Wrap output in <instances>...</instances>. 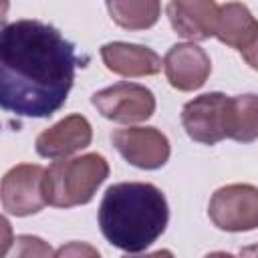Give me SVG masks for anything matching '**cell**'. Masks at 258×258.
I'll list each match as a JSON object with an SVG mask.
<instances>
[{"instance_id": "cell-15", "label": "cell", "mask_w": 258, "mask_h": 258, "mask_svg": "<svg viewBox=\"0 0 258 258\" xmlns=\"http://www.w3.org/2000/svg\"><path fill=\"white\" fill-rule=\"evenodd\" d=\"M113 22L125 30L151 28L161 14L159 0H107Z\"/></svg>"}, {"instance_id": "cell-16", "label": "cell", "mask_w": 258, "mask_h": 258, "mask_svg": "<svg viewBox=\"0 0 258 258\" xmlns=\"http://www.w3.org/2000/svg\"><path fill=\"white\" fill-rule=\"evenodd\" d=\"M242 52V58L246 60V64H250L254 71H258V34H256V38L244 48V50H240Z\"/></svg>"}, {"instance_id": "cell-14", "label": "cell", "mask_w": 258, "mask_h": 258, "mask_svg": "<svg viewBox=\"0 0 258 258\" xmlns=\"http://www.w3.org/2000/svg\"><path fill=\"white\" fill-rule=\"evenodd\" d=\"M228 139L252 143L258 139V95H236L228 103Z\"/></svg>"}, {"instance_id": "cell-7", "label": "cell", "mask_w": 258, "mask_h": 258, "mask_svg": "<svg viewBox=\"0 0 258 258\" xmlns=\"http://www.w3.org/2000/svg\"><path fill=\"white\" fill-rule=\"evenodd\" d=\"M46 169L36 163H20L2 177V208L6 214L24 218L38 214L46 206L44 198Z\"/></svg>"}, {"instance_id": "cell-12", "label": "cell", "mask_w": 258, "mask_h": 258, "mask_svg": "<svg viewBox=\"0 0 258 258\" xmlns=\"http://www.w3.org/2000/svg\"><path fill=\"white\" fill-rule=\"evenodd\" d=\"M101 58L105 67L121 77H149L157 75L163 67L159 54L143 44L131 42H107L101 46Z\"/></svg>"}, {"instance_id": "cell-3", "label": "cell", "mask_w": 258, "mask_h": 258, "mask_svg": "<svg viewBox=\"0 0 258 258\" xmlns=\"http://www.w3.org/2000/svg\"><path fill=\"white\" fill-rule=\"evenodd\" d=\"M109 177V163L99 153L62 157L44 173V198L54 208L89 204L101 183Z\"/></svg>"}, {"instance_id": "cell-8", "label": "cell", "mask_w": 258, "mask_h": 258, "mask_svg": "<svg viewBox=\"0 0 258 258\" xmlns=\"http://www.w3.org/2000/svg\"><path fill=\"white\" fill-rule=\"evenodd\" d=\"M115 149L139 169H159L167 163L171 147L167 137L155 127H125L111 133Z\"/></svg>"}, {"instance_id": "cell-2", "label": "cell", "mask_w": 258, "mask_h": 258, "mask_svg": "<svg viewBox=\"0 0 258 258\" xmlns=\"http://www.w3.org/2000/svg\"><path fill=\"white\" fill-rule=\"evenodd\" d=\"M169 208L153 183L123 181L107 187L99 206V226L107 242L123 252L147 250L163 232Z\"/></svg>"}, {"instance_id": "cell-17", "label": "cell", "mask_w": 258, "mask_h": 258, "mask_svg": "<svg viewBox=\"0 0 258 258\" xmlns=\"http://www.w3.org/2000/svg\"><path fill=\"white\" fill-rule=\"evenodd\" d=\"M242 254H258V246H252V248H244Z\"/></svg>"}, {"instance_id": "cell-5", "label": "cell", "mask_w": 258, "mask_h": 258, "mask_svg": "<svg viewBox=\"0 0 258 258\" xmlns=\"http://www.w3.org/2000/svg\"><path fill=\"white\" fill-rule=\"evenodd\" d=\"M93 107L109 121L131 125L147 121L155 113L153 93L137 83H115L91 97Z\"/></svg>"}, {"instance_id": "cell-10", "label": "cell", "mask_w": 258, "mask_h": 258, "mask_svg": "<svg viewBox=\"0 0 258 258\" xmlns=\"http://www.w3.org/2000/svg\"><path fill=\"white\" fill-rule=\"evenodd\" d=\"M93 129L83 115H69L44 129L36 141V153L46 159H62L91 145Z\"/></svg>"}, {"instance_id": "cell-4", "label": "cell", "mask_w": 258, "mask_h": 258, "mask_svg": "<svg viewBox=\"0 0 258 258\" xmlns=\"http://www.w3.org/2000/svg\"><path fill=\"white\" fill-rule=\"evenodd\" d=\"M212 224L224 232H250L258 228V187L230 183L214 191L208 206Z\"/></svg>"}, {"instance_id": "cell-13", "label": "cell", "mask_w": 258, "mask_h": 258, "mask_svg": "<svg viewBox=\"0 0 258 258\" xmlns=\"http://www.w3.org/2000/svg\"><path fill=\"white\" fill-rule=\"evenodd\" d=\"M258 34V20L252 16L248 6L240 2H226L220 6V18L216 38L236 50H244Z\"/></svg>"}, {"instance_id": "cell-6", "label": "cell", "mask_w": 258, "mask_h": 258, "mask_svg": "<svg viewBox=\"0 0 258 258\" xmlns=\"http://www.w3.org/2000/svg\"><path fill=\"white\" fill-rule=\"evenodd\" d=\"M228 103L224 93H204L187 101L181 109V125L189 139L216 145L228 139Z\"/></svg>"}, {"instance_id": "cell-9", "label": "cell", "mask_w": 258, "mask_h": 258, "mask_svg": "<svg viewBox=\"0 0 258 258\" xmlns=\"http://www.w3.org/2000/svg\"><path fill=\"white\" fill-rule=\"evenodd\" d=\"M163 71L173 89L189 93L206 85L212 73V60L196 42H179L165 52Z\"/></svg>"}, {"instance_id": "cell-1", "label": "cell", "mask_w": 258, "mask_h": 258, "mask_svg": "<svg viewBox=\"0 0 258 258\" xmlns=\"http://www.w3.org/2000/svg\"><path fill=\"white\" fill-rule=\"evenodd\" d=\"M79 56L54 26L22 18L4 24L0 36V105L18 117L56 113L75 83Z\"/></svg>"}, {"instance_id": "cell-11", "label": "cell", "mask_w": 258, "mask_h": 258, "mask_svg": "<svg viewBox=\"0 0 258 258\" xmlns=\"http://www.w3.org/2000/svg\"><path fill=\"white\" fill-rule=\"evenodd\" d=\"M167 18L173 30L196 42L216 36L220 6L216 0H169Z\"/></svg>"}]
</instances>
